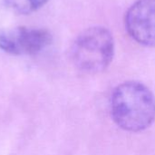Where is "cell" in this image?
Returning <instances> with one entry per match:
<instances>
[{
	"instance_id": "2",
	"label": "cell",
	"mask_w": 155,
	"mask_h": 155,
	"mask_svg": "<svg viewBox=\"0 0 155 155\" xmlns=\"http://www.w3.org/2000/svg\"><path fill=\"white\" fill-rule=\"evenodd\" d=\"M114 54L113 35L104 26H94L83 31L70 48V58L74 65L90 74L104 72L112 63Z\"/></svg>"
},
{
	"instance_id": "5",
	"label": "cell",
	"mask_w": 155,
	"mask_h": 155,
	"mask_svg": "<svg viewBox=\"0 0 155 155\" xmlns=\"http://www.w3.org/2000/svg\"><path fill=\"white\" fill-rule=\"evenodd\" d=\"M14 12L20 15H29L44 6L49 0H4Z\"/></svg>"
},
{
	"instance_id": "3",
	"label": "cell",
	"mask_w": 155,
	"mask_h": 155,
	"mask_svg": "<svg viewBox=\"0 0 155 155\" xmlns=\"http://www.w3.org/2000/svg\"><path fill=\"white\" fill-rule=\"evenodd\" d=\"M46 29L16 26L0 29V49L14 55H34L52 43Z\"/></svg>"
},
{
	"instance_id": "1",
	"label": "cell",
	"mask_w": 155,
	"mask_h": 155,
	"mask_svg": "<svg viewBox=\"0 0 155 155\" xmlns=\"http://www.w3.org/2000/svg\"><path fill=\"white\" fill-rule=\"evenodd\" d=\"M111 115L121 129L139 133L155 121V96L143 83L127 81L117 85L111 95Z\"/></svg>"
},
{
	"instance_id": "4",
	"label": "cell",
	"mask_w": 155,
	"mask_h": 155,
	"mask_svg": "<svg viewBox=\"0 0 155 155\" xmlns=\"http://www.w3.org/2000/svg\"><path fill=\"white\" fill-rule=\"evenodd\" d=\"M124 22L134 41L155 46V0H137L127 10Z\"/></svg>"
}]
</instances>
